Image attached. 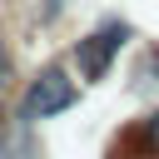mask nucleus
Returning a JSON list of instances; mask_svg holds the SVG:
<instances>
[{
  "mask_svg": "<svg viewBox=\"0 0 159 159\" xmlns=\"http://www.w3.org/2000/svg\"><path fill=\"white\" fill-rule=\"evenodd\" d=\"M70 99H75V84H70L60 70H50V75H45V80L30 89V99H25V114H30V119H35V114L45 119V114H60Z\"/></svg>",
  "mask_w": 159,
  "mask_h": 159,
  "instance_id": "1",
  "label": "nucleus"
},
{
  "mask_svg": "<svg viewBox=\"0 0 159 159\" xmlns=\"http://www.w3.org/2000/svg\"><path fill=\"white\" fill-rule=\"evenodd\" d=\"M119 40H124V30H119V25H109V30L89 35V40L80 45V65H84V75H104V65H109V55L119 50Z\"/></svg>",
  "mask_w": 159,
  "mask_h": 159,
  "instance_id": "2",
  "label": "nucleus"
},
{
  "mask_svg": "<svg viewBox=\"0 0 159 159\" xmlns=\"http://www.w3.org/2000/svg\"><path fill=\"white\" fill-rule=\"evenodd\" d=\"M0 65H5V55H0Z\"/></svg>",
  "mask_w": 159,
  "mask_h": 159,
  "instance_id": "3",
  "label": "nucleus"
}]
</instances>
